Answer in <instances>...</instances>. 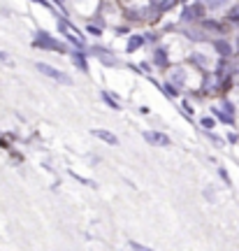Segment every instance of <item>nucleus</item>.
Returning <instances> with one entry per match:
<instances>
[{"label": "nucleus", "mask_w": 239, "mask_h": 251, "mask_svg": "<svg viewBox=\"0 0 239 251\" xmlns=\"http://www.w3.org/2000/svg\"><path fill=\"white\" fill-rule=\"evenodd\" d=\"M33 47L42 49V51H58V54H68V51H70L63 42H58L56 37L49 35V33H45V30H37L35 33V37H33Z\"/></svg>", "instance_id": "1"}, {"label": "nucleus", "mask_w": 239, "mask_h": 251, "mask_svg": "<svg viewBox=\"0 0 239 251\" xmlns=\"http://www.w3.org/2000/svg\"><path fill=\"white\" fill-rule=\"evenodd\" d=\"M35 68L42 72L45 77H51V79H56V81H61V84H65V86H72V84H74V79H72L70 75H65L63 70L53 68V65H49V63H42V61H40V63H35Z\"/></svg>", "instance_id": "2"}, {"label": "nucleus", "mask_w": 239, "mask_h": 251, "mask_svg": "<svg viewBox=\"0 0 239 251\" xmlns=\"http://www.w3.org/2000/svg\"><path fill=\"white\" fill-rule=\"evenodd\" d=\"M204 9L207 5L204 2H193V5H186L184 12H181V21L184 24H197V21H202L204 19Z\"/></svg>", "instance_id": "3"}, {"label": "nucleus", "mask_w": 239, "mask_h": 251, "mask_svg": "<svg viewBox=\"0 0 239 251\" xmlns=\"http://www.w3.org/2000/svg\"><path fill=\"white\" fill-rule=\"evenodd\" d=\"M91 54L96 56L102 65H107V68H119V65H121V61H119L116 56H112V51H109L107 47H100V45L91 47Z\"/></svg>", "instance_id": "4"}, {"label": "nucleus", "mask_w": 239, "mask_h": 251, "mask_svg": "<svg viewBox=\"0 0 239 251\" xmlns=\"http://www.w3.org/2000/svg\"><path fill=\"white\" fill-rule=\"evenodd\" d=\"M142 137L149 144H153V147H169L172 144V140L165 133H160V130H144Z\"/></svg>", "instance_id": "5"}, {"label": "nucleus", "mask_w": 239, "mask_h": 251, "mask_svg": "<svg viewBox=\"0 0 239 251\" xmlns=\"http://www.w3.org/2000/svg\"><path fill=\"white\" fill-rule=\"evenodd\" d=\"M212 47L216 49V54L223 56V58H230V56H235V49H232V45L225 40V37H216V40H212Z\"/></svg>", "instance_id": "6"}, {"label": "nucleus", "mask_w": 239, "mask_h": 251, "mask_svg": "<svg viewBox=\"0 0 239 251\" xmlns=\"http://www.w3.org/2000/svg\"><path fill=\"white\" fill-rule=\"evenodd\" d=\"M70 56H72V63H74L84 75H89V61H86V56L89 54H86L84 49H79V47H74V49L70 51Z\"/></svg>", "instance_id": "7"}, {"label": "nucleus", "mask_w": 239, "mask_h": 251, "mask_svg": "<svg viewBox=\"0 0 239 251\" xmlns=\"http://www.w3.org/2000/svg\"><path fill=\"white\" fill-rule=\"evenodd\" d=\"M151 63H153L156 68H167L169 65L167 49H165V47H156V49H153V56H151Z\"/></svg>", "instance_id": "8"}, {"label": "nucleus", "mask_w": 239, "mask_h": 251, "mask_svg": "<svg viewBox=\"0 0 239 251\" xmlns=\"http://www.w3.org/2000/svg\"><path fill=\"white\" fill-rule=\"evenodd\" d=\"M91 135H93V137H97V140H102V142H107V144H112V147H119V137H116V135H112L109 130H105V128H93V130H91Z\"/></svg>", "instance_id": "9"}, {"label": "nucleus", "mask_w": 239, "mask_h": 251, "mask_svg": "<svg viewBox=\"0 0 239 251\" xmlns=\"http://www.w3.org/2000/svg\"><path fill=\"white\" fill-rule=\"evenodd\" d=\"M186 37L188 40H193V42H207V40H209L202 26L200 28H186Z\"/></svg>", "instance_id": "10"}, {"label": "nucleus", "mask_w": 239, "mask_h": 251, "mask_svg": "<svg viewBox=\"0 0 239 251\" xmlns=\"http://www.w3.org/2000/svg\"><path fill=\"white\" fill-rule=\"evenodd\" d=\"M144 42H146V37H144V35H130L128 45H125V51H128V54H133L135 49H140Z\"/></svg>", "instance_id": "11"}, {"label": "nucleus", "mask_w": 239, "mask_h": 251, "mask_svg": "<svg viewBox=\"0 0 239 251\" xmlns=\"http://www.w3.org/2000/svg\"><path fill=\"white\" fill-rule=\"evenodd\" d=\"M212 112H214V117L218 119V121H223V124H228V126H235V117H232V114H228L225 109H218V107H214Z\"/></svg>", "instance_id": "12"}, {"label": "nucleus", "mask_w": 239, "mask_h": 251, "mask_svg": "<svg viewBox=\"0 0 239 251\" xmlns=\"http://www.w3.org/2000/svg\"><path fill=\"white\" fill-rule=\"evenodd\" d=\"M160 89H163V93L167 96V98H179V89L174 81H165V84H160Z\"/></svg>", "instance_id": "13"}, {"label": "nucleus", "mask_w": 239, "mask_h": 251, "mask_svg": "<svg viewBox=\"0 0 239 251\" xmlns=\"http://www.w3.org/2000/svg\"><path fill=\"white\" fill-rule=\"evenodd\" d=\"M200 26L204 28V30H214V33H223V26L218 24V21H214V19H202L200 21Z\"/></svg>", "instance_id": "14"}, {"label": "nucleus", "mask_w": 239, "mask_h": 251, "mask_svg": "<svg viewBox=\"0 0 239 251\" xmlns=\"http://www.w3.org/2000/svg\"><path fill=\"white\" fill-rule=\"evenodd\" d=\"M169 77H172V81H174L177 86H184V84H186V72L184 70H172Z\"/></svg>", "instance_id": "15"}, {"label": "nucleus", "mask_w": 239, "mask_h": 251, "mask_svg": "<svg viewBox=\"0 0 239 251\" xmlns=\"http://www.w3.org/2000/svg\"><path fill=\"white\" fill-rule=\"evenodd\" d=\"M100 96H102V100H105V102H107V105H109V107H112V109H121V102H119V100H114V98H112V96H109L107 91H100Z\"/></svg>", "instance_id": "16"}, {"label": "nucleus", "mask_w": 239, "mask_h": 251, "mask_svg": "<svg viewBox=\"0 0 239 251\" xmlns=\"http://www.w3.org/2000/svg\"><path fill=\"white\" fill-rule=\"evenodd\" d=\"M200 126H202L204 130H212V128H216V119L214 117H202L200 119Z\"/></svg>", "instance_id": "17"}, {"label": "nucleus", "mask_w": 239, "mask_h": 251, "mask_svg": "<svg viewBox=\"0 0 239 251\" xmlns=\"http://www.w3.org/2000/svg\"><path fill=\"white\" fill-rule=\"evenodd\" d=\"M228 21H230V24H237V26H239V5H237V7H230V9H228Z\"/></svg>", "instance_id": "18"}, {"label": "nucleus", "mask_w": 239, "mask_h": 251, "mask_svg": "<svg viewBox=\"0 0 239 251\" xmlns=\"http://www.w3.org/2000/svg\"><path fill=\"white\" fill-rule=\"evenodd\" d=\"M70 175H72V177H74V179H77V181H79V184H84V186H91V188H96V186H97V184H96V181H93V179H86V177H79L77 172H70Z\"/></svg>", "instance_id": "19"}, {"label": "nucleus", "mask_w": 239, "mask_h": 251, "mask_svg": "<svg viewBox=\"0 0 239 251\" xmlns=\"http://www.w3.org/2000/svg\"><path fill=\"white\" fill-rule=\"evenodd\" d=\"M174 2H177V0H163V2H158V9L160 12H165V9L174 7Z\"/></svg>", "instance_id": "20"}, {"label": "nucleus", "mask_w": 239, "mask_h": 251, "mask_svg": "<svg viewBox=\"0 0 239 251\" xmlns=\"http://www.w3.org/2000/svg\"><path fill=\"white\" fill-rule=\"evenodd\" d=\"M223 109H225L228 114H232V117H235V105H232L230 100H223Z\"/></svg>", "instance_id": "21"}, {"label": "nucleus", "mask_w": 239, "mask_h": 251, "mask_svg": "<svg viewBox=\"0 0 239 251\" xmlns=\"http://www.w3.org/2000/svg\"><path fill=\"white\" fill-rule=\"evenodd\" d=\"M86 30H89L91 35H97V37L102 35V26H89V28H86Z\"/></svg>", "instance_id": "22"}, {"label": "nucleus", "mask_w": 239, "mask_h": 251, "mask_svg": "<svg viewBox=\"0 0 239 251\" xmlns=\"http://www.w3.org/2000/svg\"><path fill=\"white\" fill-rule=\"evenodd\" d=\"M218 175H221V179L225 181V184H230V175H228V170H225V168H218Z\"/></svg>", "instance_id": "23"}, {"label": "nucleus", "mask_w": 239, "mask_h": 251, "mask_svg": "<svg viewBox=\"0 0 239 251\" xmlns=\"http://www.w3.org/2000/svg\"><path fill=\"white\" fill-rule=\"evenodd\" d=\"M228 142H230V144H237L239 142V135L237 133H230V135H228Z\"/></svg>", "instance_id": "24"}, {"label": "nucleus", "mask_w": 239, "mask_h": 251, "mask_svg": "<svg viewBox=\"0 0 239 251\" xmlns=\"http://www.w3.org/2000/svg\"><path fill=\"white\" fill-rule=\"evenodd\" d=\"M128 247H130V249H137V251H142V249H144V244H140V242H130Z\"/></svg>", "instance_id": "25"}, {"label": "nucleus", "mask_w": 239, "mask_h": 251, "mask_svg": "<svg viewBox=\"0 0 239 251\" xmlns=\"http://www.w3.org/2000/svg\"><path fill=\"white\" fill-rule=\"evenodd\" d=\"M144 37H146V42H158V37L153 35V33H146V35H144Z\"/></svg>", "instance_id": "26"}, {"label": "nucleus", "mask_w": 239, "mask_h": 251, "mask_svg": "<svg viewBox=\"0 0 239 251\" xmlns=\"http://www.w3.org/2000/svg\"><path fill=\"white\" fill-rule=\"evenodd\" d=\"M33 2H37V5H42V7H51V2H49V0H33Z\"/></svg>", "instance_id": "27"}, {"label": "nucleus", "mask_w": 239, "mask_h": 251, "mask_svg": "<svg viewBox=\"0 0 239 251\" xmlns=\"http://www.w3.org/2000/svg\"><path fill=\"white\" fill-rule=\"evenodd\" d=\"M184 112H186V117H191V114H193V107H191L188 102H184Z\"/></svg>", "instance_id": "28"}, {"label": "nucleus", "mask_w": 239, "mask_h": 251, "mask_svg": "<svg viewBox=\"0 0 239 251\" xmlns=\"http://www.w3.org/2000/svg\"><path fill=\"white\" fill-rule=\"evenodd\" d=\"M204 198H209V200H214V191H212V188H204Z\"/></svg>", "instance_id": "29"}, {"label": "nucleus", "mask_w": 239, "mask_h": 251, "mask_svg": "<svg viewBox=\"0 0 239 251\" xmlns=\"http://www.w3.org/2000/svg\"><path fill=\"white\" fill-rule=\"evenodd\" d=\"M0 61H2V63H9V56L5 54V51H0Z\"/></svg>", "instance_id": "30"}, {"label": "nucleus", "mask_w": 239, "mask_h": 251, "mask_svg": "<svg viewBox=\"0 0 239 251\" xmlns=\"http://www.w3.org/2000/svg\"><path fill=\"white\" fill-rule=\"evenodd\" d=\"M237 56H239V40H237Z\"/></svg>", "instance_id": "31"}, {"label": "nucleus", "mask_w": 239, "mask_h": 251, "mask_svg": "<svg viewBox=\"0 0 239 251\" xmlns=\"http://www.w3.org/2000/svg\"><path fill=\"white\" fill-rule=\"evenodd\" d=\"M221 2H228V0H221Z\"/></svg>", "instance_id": "32"}]
</instances>
